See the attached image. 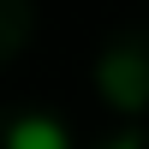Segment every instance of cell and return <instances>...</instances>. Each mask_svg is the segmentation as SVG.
I'll return each mask as SVG.
<instances>
[{"mask_svg": "<svg viewBox=\"0 0 149 149\" xmlns=\"http://www.w3.org/2000/svg\"><path fill=\"white\" fill-rule=\"evenodd\" d=\"M6 149H72V137H66V125H60V119L30 113V119H18V125L6 131Z\"/></svg>", "mask_w": 149, "mask_h": 149, "instance_id": "1", "label": "cell"}, {"mask_svg": "<svg viewBox=\"0 0 149 149\" xmlns=\"http://www.w3.org/2000/svg\"><path fill=\"white\" fill-rule=\"evenodd\" d=\"M107 149H137V143H131V137H125V143H107Z\"/></svg>", "mask_w": 149, "mask_h": 149, "instance_id": "2", "label": "cell"}]
</instances>
